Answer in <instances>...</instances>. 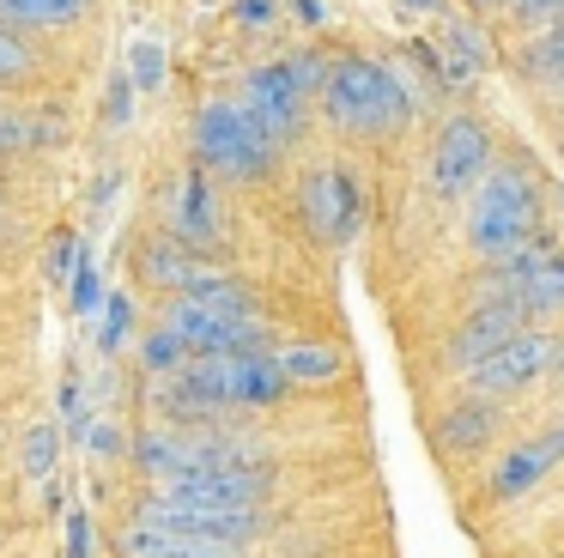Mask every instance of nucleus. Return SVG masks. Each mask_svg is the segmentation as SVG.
<instances>
[{"label":"nucleus","mask_w":564,"mask_h":558,"mask_svg":"<svg viewBox=\"0 0 564 558\" xmlns=\"http://www.w3.org/2000/svg\"><path fill=\"white\" fill-rule=\"evenodd\" d=\"M122 558H237V546L188 540V534H176V528L134 522V528H122Z\"/></svg>","instance_id":"4468645a"},{"label":"nucleus","mask_w":564,"mask_h":558,"mask_svg":"<svg viewBox=\"0 0 564 558\" xmlns=\"http://www.w3.org/2000/svg\"><path fill=\"white\" fill-rule=\"evenodd\" d=\"M467 194H474L467 243H474L486 261H491V255H503V249H516L522 237H534V230H540V189H534V176H528L522 164L486 170Z\"/></svg>","instance_id":"20e7f679"},{"label":"nucleus","mask_w":564,"mask_h":558,"mask_svg":"<svg viewBox=\"0 0 564 558\" xmlns=\"http://www.w3.org/2000/svg\"><path fill=\"white\" fill-rule=\"evenodd\" d=\"M37 49H31V36L25 31H7L0 24V85H25V79H37Z\"/></svg>","instance_id":"412c9836"},{"label":"nucleus","mask_w":564,"mask_h":558,"mask_svg":"<svg viewBox=\"0 0 564 558\" xmlns=\"http://www.w3.org/2000/svg\"><path fill=\"white\" fill-rule=\"evenodd\" d=\"M164 328L183 340L188 358H200V352H261L256 310H249V298L219 273H207L195 291H183V298L171 303V322Z\"/></svg>","instance_id":"7ed1b4c3"},{"label":"nucleus","mask_w":564,"mask_h":558,"mask_svg":"<svg viewBox=\"0 0 564 558\" xmlns=\"http://www.w3.org/2000/svg\"><path fill=\"white\" fill-rule=\"evenodd\" d=\"M195 158H200V170H219V176L249 182V176H268L273 170L280 140L261 133L231 97V104H200L195 109Z\"/></svg>","instance_id":"39448f33"},{"label":"nucleus","mask_w":564,"mask_h":558,"mask_svg":"<svg viewBox=\"0 0 564 558\" xmlns=\"http://www.w3.org/2000/svg\"><path fill=\"white\" fill-rule=\"evenodd\" d=\"M140 358H147V371H152V376H164V371H176V364H183L188 352H183V340H176L171 328H164V334H152V340H147V352H140Z\"/></svg>","instance_id":"5701e85b"},{"label":"nucleus","mask_w":564,"mask_h":558,"mask_svg":"<svg viewBox=\"0 0 564 558\" xmlns=\"http://www.w3.org/2000/svg\"><path fill=\"white\" fill-rule=\"evenodd\" d=\"M237 109H243L261 133L292 140V133L304 128L310 92H304V79L292 73V61H268V67H249L243 73V85H237Z\"/></svg>","instance_id":"0eeeda50"},{"label":"nucleus","mask_w":564,"mask_h":558,"mask_svg":"<svg viewBox=\"0 0 564 558\" xmlns=\"http://www.w3.org/2000/svg\"><path fill=\"white\" fill-rule=\"evenodd\" d=\"M122 334H128V298H122V291H116V298L104 303V322H98V346H104V352H116V346H122Z\"/></svg>","instance_id":"b1692460"},{"label":"nucleus","mask_w":564,"mask_h":558,"mask_svg":"<svg viewBox=\"0 0 564 558\" xmlns=\"http://www.w3.org/2000/svg\"><path fill=\"white\" fill-rule=\"evenodd\" d=\"M25 468L37 473V480L55 468V431H50V425H43V431H31V443H25Z\"/></svg>","instance_id":"a878e982"},{"label":"nucleus","mask_w":564,"mask_h":558,"mask_svg":"<svg viewBox=\"0 0 564 558\" xmlns=\"http://www.w3.org/2000/svg\"><path fill=\"white\" fill-rule=\"evenodd\" d=\"M74 558H86V516H74Z\"/></svg>","instance_id":"2f4dec72"},{"label":"nucleus","mask_w":564,"mask_h":558,"mask_svg":"<svg viewBox=\"0 0 564 558\" xmlns=\"http://www.w3.org/2000/svg\"><path fill=\"white\" fill-rule=\"evenodd\" d=\"M498 425V400H467V407H455L449 412V431H443V443L449 449H474V443H486V431Z\"/></svg>","instance_id":"aec40b11"},{"label":"nucleus","mask_w":564,"mask_h":558,"mask_svg":"<svg viewBox=\"0 0 564 558\" xmlns=\"http://www.w3.org/2000/svg\"><path fill=\"white\" fill-rule=\"evenodd\" d=\"M98 0H0V24L13 31H74L91 19Z\"/></svg>","instance_id":"dca6fc26"},{"label":"nucleus","mask_w":564,"mask_h":558,"mask_svg":"<svg viewBox=\"0 0 564 558\" xmlns=\"http://www.w3.org/2000/svg\"><path fill=\"white\" fill-rule=\"evenodd\" d=\"M522 67H528V73H564V24H552V31L540 36L534 49H528Z\"/></svg>","instance_id":"4be33fe9"},{"label":"nucleus","mask_w":564,"mask_h":558,"mask_svg":"<svg viewBox=\"0 0 564 558\" xmlns=\"http://www.w3.org/2000/svg\"><path fill=\"white\" fill-rule=\"evenodd\" d=\"M67 261H74V237H67V230H62V237L50 243V279H67V273H74V267H67Z\"/></svg>","instance_id":"cd10ccee"},{"label":"nucleus","mask_w":564,"mask_h":558,"mask_svg":"<svg viewBox=\"0 0 564 558\" xmlns=\"http://www.w3.org/2000/svg\"><path fill=\"white\" fill-rule=\"evenodd\" d=\"M140 279H147V286H171V291H195L200 279H207V267L176 255L171 243H147V249H140Z\"/></svg>","instance_id":"f3484780"},{"label":"nucleus","mask_w":564,"mask_h":558,"mask_svg":"<svg viewBox=\"0 0 564 558\" xmlns=\"http://www.w3.org/2000/svg\"><path fill=\"white\" fill-rule=\"evenodd\" d=\"M176 230L188 243L213 237V189H207V170H188L183 176V194H176Z\"/></svg>","instance_id":"a211bd4d"},{"label":"nucleus","mask_w":564,"mask_h":558,"mask_svg":"<svg viewBox=\"0 0 564 558\" xmlns=\"http://www.w3.org/2000/svg\"><path fill=\"white\" fill-rule=\"evenodd\" d=\"M273 364H280L285 383H334L340 376V352H328V346H292Z\"/></svg>","instance_id":"6ab92c4d"},{"label":"nucleus","mask_w":564,"mask_h":558,"mask_svg":"<svg viewBox=\"0 0 564 558\" xmlns=\"http://www.w3.org/2000/svg\"><path fill=\"white\" fill-rule=\"evenodd\" d=\"M171 497H195V504H219V509H256L261 497L273 492V473L256 468L243 455H225V449H207L200 461H188L183 473L159 485Z\"/></svg>","instance_id":"423d86ee"},{"label":"nucleus","mask_w":564,"mask_h":558,"mask_svg":"<svg viewBox=\"0 0 564 558\" xmlns=\"http://www.w3.org/2000/svg\"><path fill=\"white\" fill-rule=\"evenodd\" d=\"M304 213H310V225H316L328 243H346L358 230V218H365L358 176L346 164H322L316 176L304 182Z\"/></svg>","instance_id":"9b49d317"},{"label":"nucleus","mask_w":564,"mask_h":558,"mask_svg":"<svg viewBox=\"0 0 564 558\" xmlns=\"http://www.w3.org/2000/svg\"><path fill=\"white\" fill-rule=\"evenodd\" d=\"M159 79H164V49H159V43H134V79H128V85L152 92Z\"/></svg>","instance_id":"393cba45"},{"label":"nucleus","mask_w":564,"mask_h":558,"mask_svg":"<svg viewBox=\"0 0 564 558\" xmlns=\"http://www.w3.org/2000/svg\"><path fill=\"white\" fill-rule=\"evenodd\" d=\"M74 303H79V310H91V303H98V273H91V267L79 273V286H74Z\"/></svg>","instance_id":"c756f323"},{"label":"nucleus","mask_w":564,"mask_h":558,"mask_svg":"<svg viewBox=\"0 0 564 558\" xmlns=\"http://www.w3.org/2000/svg\"><path fill=\"white\" fill-rule=\"evenodd\" d=\"M322 116L340 133H394L413 121V92L394 67L370 55H340L322 73Z\"/></svg>","instance_id":"f03ea898"},{"label":"nucleus","mask_w":564,"mask_h":558,"mask_svg":"<svg viewBox=\"0 0 564 558\" xmlns=\"http://www.w3.org/2000/svg\"><path fill=\"white\" fill-rule=\"evenodd\" d=\"M140 522L152 528H176L188 540H213V546H249L261 534V509H219V504H195V497H147Z\"/></svg>","instance_id":"6e6552de"},{"label":"nucleus","mask_w":564,"mask_h":558,"mask_svg":"<svg viewBox=\"0 0 564 558\" xmlns=\"http://www.w3.org/2000/svg\"><path fill=\"white\" fill-rule=\"evenodd\" d=\"M237 19H243V24H249V19H256V24L273 19V0H243V7H237Z\"/></svg>","instance_id":"7c9ffc66"},{"label":"nucleus","mask_w":564,"mask_h":558,"mask_svg":"<svg viewBox=\"0 0 564 558\" xmlns=\"http://www.w3.org/2000/svg\"><path fill=\"white\" fill-rule=\"evenodd\" d=\"M510 303L522 315H564V249H546L522 279H516Z\"/></svg>","instance_id":"2eb2a0df"},{"label":"nucleus","mask_w":564,"mask_h":558,"mask_svg":"<svg viewBox=\"0 0 564 558\" xmlns=\"http://www.w3.org/2000/svg\"><path fill=\"white\" fill-rule=\"evenodd\" d=\"M564 461V425L552 437H534V443H522V449H510V455L491 468V497H516V492H528L534 480H546L552 468Z\"/></svg>","instance_id":"f8f14e48"},{"label":"nucleus","mask_w":564,"mask_h":558,"mask_svg":"<svg viewBox=\"0 0 564 558\" xmlns=\"http://www.w3.org/2000/svg\"><path fill=\"white\" fill-rule=\"evenodd\" d=\"M552 364H558V340L516 328V334L503 340V346H491L479 364H467V383H474L486 400H503V395H516V388L540 383V376H546Z\"/></svg>","instance_id":"1a4fd4ad"},{"label":"nucleus","mask_w":564,"mask_h":558,"mask_svg":"<svg viewBox=\"0 0 564 558\" xmlns=\"http://www.w3.org/2000/svg\"><path fill=\"white\" fill-rule=\"evenodd\" d=\"M285 395V376L268 352H200L159 376V412L171 419H207L225 407H273Z\"/></svg>","instance_id":"f257e3e1"},{"label":"nucleus","mask_w":564,"mask_h":558,"mask_svg":"<svg viewBox=\"0 0 564 558\" xmlns=\"http://www.w3.org/2000/svg\"><path fill=\"white\" fill-rule=\"evenodd\" d=\"M486 170H491V133L474 116H449L431 140V189L443 201H462Z\"/></svg>","instance_id":"9d476101"},{"label":"nucleus","mask_w":564,"mask_h":558,"mask_svg":"<svg viewBox=\"0 0 564 558\" xmlns=\"http://www.w3.org/2000/svg\"><path fill=\"white\" fill-rule=\"evenodd\" d=\"M528 315L516 310L510 298H486L479 303L474 315H467V328H462V340H455V371H467V364H479L486 358L491 346H503V340L516 334V328H522Z\"/></svg>","instance_id":"ddd939ff"},{"label":"nucleus","mask_w":564,"mask_h":558,"mask_svg":"<svg viewBox=\"0 0 564 558\" xmlns=\"http://www.w3.org/2000/svg\"><path fill=\"white\" fill-rule=\"evenodd\" d=\"M104 116H110V128H122V116H128V79H116V92H110V104H104Z\"/></svg>","instance_id":"c85d7f7f"},{"label":"nucleus","mask_w":564,"mask_h":558,"mask_svg":"<svg viewBox=\"0 0 564 558\" xmlns=\"http://www.w3.org/2000/svg\"><path fill=\"white\" fill-rule=\"evenodd\" d=\"M503 12H510V19H522V24H540V19H558L564 0H503Z\"/></svg>","instance_id":"bb28decb"},{"label":"nucleus","mask_w":564,"mask_h":558,"mask_svg":"<svg viewBox=\"0 0 564 558\" xmlns=\"http://www.w3.org/2000/svg\"><path fill=\"white\" fill-rule=\"evenodd\" d=\"M558 358H564V346H558Z\"/></svg>","instance_id":"473e14b6"}]
</instances>
